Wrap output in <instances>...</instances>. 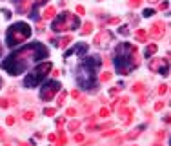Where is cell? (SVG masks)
Wrapping results in <instances>:
<instances>
[{
    "instance_id": "obj_1",
    "label": "cell",
    "mask_w": 171,
    "mask_h": 146,
    "mask_svg": "<svg viewBox=\"0 0 171 146\" xmlns=\"http://www.w3.org/2000/svg\"><path fill=\"white\" fill-rule=\"evenodd\" d=\"M47 55H49V51H47V48L44 44L33 42V44H27V46L20 48L18 51L11 53L9 57L2 62V70L7 71L9 75H13V77H17V75L26 71L29 66H33L37 60L46 59Z\"/></svg>"
},
{
    "instance_id": "obj_2",
    "label": "cell",
    "mask_w": 171,
    "mask_h": 146,
    "mask_svg": "<svg viewBox=\"0 0 171 146\" xmlns=\"http://www.w3.org/2000/svg\"><path fill=\"white\" fill-rule=\"evenodd\" d=\"M115 66L120 75H129L135 68L140 66V57H139V48L135 44L122 42L118 44L115 50Z\"/></svg>"
},
{
    "instance_id": "obj_3",
    "label": "cell",
    "mask_w": 171,
    "mask_h": 146,
    "mask_svg": "<svg viewBox=\"0 0 171 146\" xmlns=\"http://www.w3.org/2000/svg\"><path fill=\"white\" fill-rule=\"evenodd\" d=\"M100 64H102V59L98 55H93V57H87L84 62L78 66V70H76V81H78V84L84 90H93L95 88L96 70L100 68Z\"/></svg>"
},
{
    "instance_id": "obj_4",
    "label": "cell",
    "mask_w": 171,
    "mask_h": 146,
    "mask_svg": "<svg viewBox=\"0 0 171 146\" xmlns=\"http://www.w3.org/2000/svg\"><path fill=\"white\" fill-rule=\"evenodd\" d=\"M29 37H31L29 24H26V22H15L7 29V33H6V42H7L9 48H15V46H18L22 42H26Z\"/></svg>"
},
{
    "instance_id": "obj_5",
    "label": "cell",
    "mask_w": 171,
    "mask_h": 146,
    "mask_svg": "<svg viewBox=\"0 0 171 146\" xmlns=\"http://www.w3.org/2000/svg\"><path fill=\"white\" fill-rule=\"evenodd\" d=\"M78 24H80V18L73 15V13H69V11H64L62 15H58L56 18L53 20V26H51V29L55 33H62V31H73L78 28Z\"/></svg>"
},
{
    "instance_id": "obj_6",
    "label": "cell",
    "mask_w": 171,
    "mask_h": 146,
    "mask_svg": "<svg viewBox=\"0 0 171 146\" xmlns=\"http://www.w3.org/2000/svg\"><path fill=\"white\" fill-rule=\"evenodd\" d=\"M53 70V66H51V62H42L38 64L35 70H33L26 79H24V86L26 88H35V86H38V84L42 82V81H46L47 79V73Z\"/></svg>"
},
{
    "instance_id": "obj_7",
    "label": "cell",
    "mask_w": 171,
    "mask_h": 146,
    "mask_svg": "<svg viewBox=\"0 0 171 146\" xmlns=\"http://www.w3.org/2000/svg\"><path fill=\"white\" fill-rule=\"evenodd\" d=\"M58 91H60V84L56 82V81L46 82L44 84V88L40 90V99H42V101H51Z\"/></svg>"
},
{
    "instance_id": "obj_8",
    "label": "cell",
    "mask_w": 171,
    "mask_h": 146,
    "mask_svg": "<svg viewBox=\"0 0 171 146\" xmlns=\"http://www.w3.org/2000/svg\"><path fill=\"white\" fill-rule=\"evenodd\" d=\"M149 70L153 73L168 75V71H169V59H153L149 62Z\"/></svg>"
},
{
    "instance_id": "obj_9",
    "label": "cell",
    "mask_w": 171,
    "mask_h": 146,
    "mask_svg": "<svg viewBox=\"0 0 171 146\" xmlns=\"http://www.w3.org/2000/svg\"><path fill=\"white\" fill-rule=\"evenodd\" d=\"M111 40H113V33L109 31V29H102V31L93 39V44H95L96 48H106Z\"/></svg>"
},
{
    "instance_id": "obj_10",
    "label": "cell",
    "mask_w": 171,
    "mask_h": 146,
    "mask_svg": "<svg viewBox=\"0 0 171 146\" xmlns=\"http://www.w3.org/2000/svg\"><path fill=\"white\" fill-rule=\"evenodd\" d=\"M164 33H166V22H155L153 26H151L149 29V35L151 39H155V40H159V39H162L164 37Z\"/></svg>"
},
{
    "instance_id": "obj_11",
    "label": "cell",
    "mask_w": 171,
    "mask_h": 146,
    "mask_svg": "<svg viewBox=\"0 0 171 146\" xmlns=\"http://www.w3.org/2000/svg\"><path fill=\"white\" fill-rule=\"evenodd\" d=\"M87 51V44H78V46H75L73 50H69V51L66 53V57H69V55H73V53H78V55H82V53Z\"/></svg>"
},
{
    "instance_id": "obj_12",
    "label": "cell",
    "mask_w": 171,
    "mask_h": 146,
    "mask_svg": "<svg viewBox=\"0 0 171 146\" xmlns=\"http://www.w3.org/2000/svg\"><path fill=\"white\" fill-rule=\"evenodd\" d=\"M46 2H47V0H37V2H35V4H33L31 15H29V17H31V18H37V17H38V8H40V6H44V4H46Z\"/></svg>"
},
{
    "instance_id": "obj_13",
    "label": "cell",
    "mask_w": 171,
    "mask_h": 146,
    "mask_svg": "<svg viewBox=\"0 0 171 146\" xmlns=\"http://www.w3.org/2000/svg\"><path fill=\"white\" fill-rule=\"evenodd\" d=\"M55 13H56V9H55L53 6H47V8L44 9L42 17L46 18V20H49V18H53V17H55Z\"/></svg>"
},
{
    "instance_id": "obj_14",
    "label": "cell",
    "mask_w": 171,
    "mask_h": 146,
    "mask_svg": "<svg viewBox=\"0 0 171 146\" xmlns=\"http://www.w3.org/2000/svg\"><path fill=\"white\" fill-rule=\"evenodd\" d=\"M135 37H137V40L139 42H146L148 40V29H137Z\"/></svg>"
},
{
    "instance_id": "obj_15",
    "label": "cell",
    "mask_w": 171,
    "mask_h": 146,
    "mask_svg": "<svg viewBox=\"0 0 171 146\" xmlns=\"http://www.w3.org/2000/svg\"><path fill=\"white\" fill-rule=\"evenodd\" d=\"M91 31H93V22H86L84 26H82V29H80L82 35H89Z\"/></svg>"
},
{
    "instance_id": "obj_16",
    "label": "cell",
    "mask_w": 171,
    "mask_h": 146,
    "mask_svg": "<svg viewBox=\"0 0 171 146\" xmlns=\"http://www.w3.org/2000/svg\"><path fill=\"white\" fill-rule=\"evenodd\" d=\"M67 144V137L64 135V132H58V141H56V146Z\"/></svg>"
},
{
    "instance_id": "obj_17",
    "label": "cell",
    "mask_w": 171,
    "mask_h": 146,
    "mask_svg": "<svg viewBox=\"0 0 171 146\" xmlns=\"http://www.w3.org/2000/svg\"><path fill=\"white\" fill-rule=\"evenodd\" d=\"M131 90H133V93H142V91H144V84L142 82H135Z\"/></svg>"
},
{
    "instance_id": "obj_18",
    "label": "cell",
    "mask_w": 171,
    "mask_h": 146,
    "mask_svg": "<svg viewBox=\"0 0 171 146\" xmlns=\"http://www.w3.org/2000/svg\"><path fill=\"white\" fill-rule=\"evenodd\" d=\"M73 40V37H71V35H67V37H64V39H62V40L58 42V46H60V48H66V46H69V42Z\"/></svg>"
},
{
    "instance_id": "obj_19",
    "label": "cell",
    "mask_w": 171,
    "mask_h": 146,
    "mask_svg": "<svg viewBox=\"0 0 171 146\" xmlns=\"http://www.w3.org/2000/svg\"><path fill=\"white\" fill-rule=\"evenodd\" d=\"M155 51H157V46H155V44H149V46L146 48V55H148V57H151Z\"/></svg>"
},
{
    "instance_id": "obj_20",
    "label": "cell",
    "mask_w": 171,
    "mask_h": 146,
    "mask_svg": "<svg viewBox=\"0 0 171 146\" xmlns=\"http://www.w3.org/2000/svg\"><path fill=\"white\" fill-rule=\"evenodd\" d=\"M111 77H113V75H111L109 71H104L102 75H100V81H102V82H107V81H109Z\"/></svg>"
},
{
    "instance_id": "obj_21",
    "label": "cell",
    "mask_w": 171,
    "mask_h": 146,
    "mask_svg": "<svg viewBox=\"0 0 171 146\" xmlns=\"http://www.w3.org/2000/svg\"><path fill=\"white\" fill-rule=\"evenodd\" d=\"M55 113H56L55 108H46V110H44V115H47V117H53Z\"/></svg>"
},
{
    "instance_id": "obj_22",
    "label": "cell",
    "mask_w": 171,
    "mask_h": 146,
    "mask_svg": "<svg viewBox=\"0 0 171 146\" xmlns=\"http://www.w3.org/2000/svg\"><path fill=\"white\" fill-rule=\"evenodd\" d=\"M24 119L26 121H33L35 119V112H24Z\"/></svg>"
},
{
    "instance_id": "obj_23",
    "label": "cell",
    "mask_w": 171,
    "mask_h": 146,
    "mask_svg": "<svg viewBox=\"0 0 171 146\" xmlns=\"http://www.w3.org/2000/svg\"><path fill=\"white\" fill-rule=\"evenodd\" d=\"M168 88H169L168 84H160V86H159V93H160V95L168 93Z\"/></svg>"
},
{
    "instance_id": "obj_24",
    "label": "cell",
    "mask_w": 171,
    "mask_h": 146,
    "mask_svg": "<svg viewBox=\"0 0 171 146\" xmlns=\"http://www.w3.org/2000/svg\"><path fill=\"white\" fill-rule=\"evenodd\" d=\"M139 135H140V132H131V133H128V135H126V139H129V141H133V139H137Z\"/></svg>"
},
{
    "instance_id": "obj_25",
    "label": "cell",
    "mask_w": 171,
    "mask_h": 146,
    "mask_svg": "<svg viewBox=\"0 0 171 146\" xmlns=\"http://www.w3.org/2000/svg\"><path fill=\"white\" fill-rule=\"evenodd\" d=\"M140 4H142V0H129V6L131 8H139Z\"/></svg>"
},
{
    "instance_id": "obj_26",
    "label": "cell",
    "mask_w": 171,
    "mask_h": 146,
    "mask_svg": "<svg viewBox=\"0 0 171 146\" xmlns=\"http://www.w3.org/2000/svg\"><path fill=\"white\" fill-rule=\"evenodd\" d=\"M66 95H67L66 91H62V93H60V97H58V106H62V104H64V101H66Z\"/></svg>"
},
{
    "instance_id": "obj_27",
    "label": "cell",
    "mask_w": 171,
    "mask_h": 146,
    "mask_svg": "<svg viewBox=\"0 0 171 146\" xmlns=\"http://www.w3.org/2000/svg\"><path fill=\"white\" fill-rule=\"evenodd\" d=\"M78 126H80V123H78V121H73V123L69 124V130H71V132H75V130L78 128Z\"/></svg>"
},
{
    "instance_id": "obj_28",
    "label": "cell",
    "mask_w": 171,
    "mask_h": 146,
    "mask_svg": "<svg viewBox=\"0 0 171 146\" xmlns=\"http://www.w3.org/2000/svg\"><path fill=\"white\" fill-rule=\"evenodd\" d=\"M75 113H76L75 108H67V110H66V115H67V117H73Z\"/></svg>"
},
{
    "instance_id": "obj_29",
    "label": "cell",
    "mask_w": 171,
    "mask_h": 146,
    "mask_svg": "<svg viewBox=\"0 0 171 146\" xmlns=\"http://www.w3.org/2000/svg\"><path fill=\"white\" fill-rule=\"evenodd\" d=\"M98 115H100V117H109V110H107V108H102Z\"/></svg>"
},
{
    "instance_id": "obj_30",
    "label": "cell",
    "mask_w": 171,
    "mask_h": 146,
    "mask_svg": "<svg viewBox=\"0 0 171 146\" xmlns=\"http://www.w3.org/2000/svg\"><path fill=\"white\" fill-rule=\"evenodd\" d=\"M9 106V101L7 99H0V108H7Z\"/></svg>"
},
{
    "instance_id": "obj_31",
    "label": "cell",
    "mask_w": 171,
    "mask_h": 146,
    "mask_svg": "<svg viewBox=\"0 0 171 146\" xmlns=\"http://www.w3.org/2000/svg\"><path fill=\"white\" fill-rule=\"evenodd\" d=\"M118 33H120V35H128V33H129L128 26H122V28H120V29H118Z\"/></svg>"
},
{
    "instance_id": "obj_32",
    "label": "cell",
    "mask_w": 171,
    "mask_h": 146,
    "mask_svg": "<svg viewBox=\"0 0 171 146\" xmlns=\"http://www.w3.org/2000/svg\"><path fill=\"white\" fill-rule=\"evenodd\" d=\"M118 132L117 130H111V132H104V137H113V135H117Z\"/></svg>"
},
{
    "instance_id": "obj_33",
    "label": "cell",
    "mask_w": 171,
    "mask_h": 146,
    "mask_svg": "<svg viewBox=\"0 0 171 146\" xmlns=\"http://www.w3.org/2000/svg\"><path fill=\"white\" fill-rule=\"evenodd\" d=\"M6 124L13 126V124H15V117H7V119H6Z\"/></svg>"
},
{
    "instance_id": "obj_34",
    "label": "cell",
    "mask_w": 171,
    "mask_h": 146,
    "mask_svg": "<svg viewBox=\"0 0 171 146\" xmlns=\"http://www.w3.org/2000/svg\"><path fill=\"white\" fill-rule=\"evenodd\" d=\"M75 141H76V143H84V135H82V133H76Z\"/></svg>"
},
{
    "instance_id": "obj_35",
    "label": "cell",
    "mask_w": 171,
    "mask_h": 146,
    "mask_svg": "<svg viewBox=\"0 0 171 146\" xmlns=\"http://www.w3.org/2000/svg\"><path fill=\"white\" fill-rule=\"evenodd\" d=\"M71 97H73V99H80V91H78V90H73V91H71Z\"/></svg>"
},
{
    "instance_id": "obj_36",
    "label": "cell",
    "mask_w": 171,
    "mask_h": 146,
    "mask_svg": "<svg viewBox=\"0 0 171 146\" xmlns=\"http://www.w3.org/2000/svg\"><path fill=\"white\" fill-rule=\"evenodd\" d=\"M162 108H164V102H162V101H159V102L155 104V110H157V112H160Z\"/></svg>"
},
{
    "instance_id": "obj_37",
    "label": "cell",
    "mask_w": 171,
    "mask_h": 146,
    "mask_svg": "<svg viewBox=\"0 0 171 146\" xmlns=\"http://www.w3.org/2000/svg\"><path fill=\"white\" fill-rule=\"evenodd\" d=\"M76 13H78V15H84V13H86L84 6H76Z\"/></svg>"
},
{
    "instance_id": "obj_38",
    "label": "cell",
    "mask_w": 171,
    "mask_h": 146,
    "mask_svg": "<svg viewBox=\"0 0 171 146\" xmlns=\"http://www.w3.org/2000/svg\"><path fill=\"white\" fill-rule=\"evenodd\" d=\"M168 8H169V4H168V2H162V4H160V8H159V9L166 11V9H168Z\"/></svg>"
},
{
    "instance_id": "obj_39",
    "label": "cell",
    "mask_w": 171,
    "mask_h": 146,
    "mask_svg": "<svg viewBox=\"0 0 171 146\" xmlns=\"http://www.w3.org/2000/svg\"><path fill=\"white\" fill-rule=\"evenodd\" d=\"M2 13H4V17H6V20H9V18H11V11L4 9V11H2Z\"/></svg>"
},
{
    "instance_id": "obj_40",
    "label": "cell",
    "mask_w": 171,
    "mask_h": 146,
    "mask_svg": "<svg viewBox=\"0 0 171 146\" xmlns=\"http://www.w3.org/2000/svg\"><path fill=\"white\" fill-rule=\"evenodd\" d=\"M151 15H155V11L153 9H146L144 11V17H151Z\"/></svg>"
},
{
    "instance_id": "obj_41",
    "label": "cell",
    "mask_w": 171,
    "mask_h": 146,
    "mask_svg": "<svg viewBox=\"0 0 171 146\" xmlns=\"http://www.w3.org/2000/svg\"><path fill=\"white\" fill-rule=\"evenodd\" d=\"M109 24H118V22H120V18H117V17H115V18H109Z\"/></svg>"
},
{
    "instance_id": "obj_42",
    "label": "cell",
    "mask_w": 171,
    "mask_h": 146,
    "mask_svg": "<svg viewBox=\"0 0 171 146\" xmlns=\"http://www.w3.org/2000/svg\"><path fill=\"white\" fill-rule=\"evenodd\" d=\"M168 135V133H166V132H159V133H157V137H159V139H164V137Z\"/></svg>"
},
{
    "instance_id": "obj_43",
    "label": "cell",
    "mask_w": 171,
    "mask_h": 146,
    "mask_svg": "<svg viewBox=\"0 0 171 146\" xmlns=\"http://www.w3.org/2000/svg\"><path fill=\"white\" fill-rule=\"evenodd\" d=\"M47 139H49L51 143H55V141H56V135H55V133H51V135H47Z\"/></svg>"
},
{
    "instance_id": "obj_44",
    "label": "cell",
    "mask_w": 171,
    "mask_h": 146,
    "mask_svg": "<svg viewBox=\"0 0 171 146\" xmlns=\"http://www.w3.org/2000/svg\"><path fill=\"white\" fill-rule=\"evenodd\" d=\"M64 124V119H58V121H56V126H58V128H60V126Z\"/></svg>"
},
{
    "instance_id": "obj_45",
    "label": "cell",
    "mask_w": 171,
    "mask_h": 146,
    "mask_svg": "<svg viewBox=\"0 0 171 146\" xmlns=\"http://www.w3.org/2000/svg\"><path fill=\"white\" fill-rule=\"evenodd\" d=\"M20 146H31L29 143H20Z\"/></svg>"
},
{
    "instance_id": "obj_46",
    "label": "cell",
    "mask_w": 171,
    "mask_h": 146,
    "mask_svg": "<svg viewBox=\"0 0 171 146\" xmlns=\"http://www.w3.org/2000/svg\"><path fill=\"white\" fill-rule=\"evenodd\" d=\"M2 137H4V132H2V128H0V139H2Z\"/></svg>"
},
{
    "instance_id": "obj_47",
    "label": "cell",
    "mask_w": 171,
    "mask_h": 146,
    "mask_svg": "<svg viewBox=\"0 0 171 146\" xmlns=\"http://www.w3.org/2000/svg\"><path fill=\"white\" fill-rule=\"evenodd\" d=\"M148 2H149V4H155V2H159V0H148Z\"/></svg>"
},
{
    "instance_id": "obj_48",
    "label": "cell",
    "mask_w": 171,
    "mask_h": 146,
    "mask_svg": "<svg viewBox=\"0 0 171 146\" xmlns=\"http://www.w3.org/2000/svg\"><path fill=\"white\" fill-rule=\"evenodd\" d=\"M0 88H2V79H0Z\"/></svg>"
},
{
    "instance_id": "obj_49",
    "label": "cell",
    "mask_w": 171,
    "mask_h": 146,
    "mask_svg": "<svg viewBox=\"0 0 171 146\" xmlns=\"http://www.w3.org/2000/svg\"><path fill=\"white\" fill-rule=\"evenodd\" d=\"M0 53H2V44H0Z\"/></svg>"
},
{
    "instance_id": "obj_50",
    "label": "cell",
    "mask_w": 171,
    "mask_h": 146,
    "mask_svg": "<svg viewBox=\"0 0 171 146\" xmlns=\"http://www.w3.org/2000/svg\"><path fill=\"white\" fill-rule=\"evenodd\" d=\"M15 2H17V4H18V2H20V0H15Z\"/></svg>"
},
{
    "instance_id": "obj_51",
    "label": "cell",
    "mask_w": 171,
    "mask_h": 146,
    "mask_svg": "<svg viewBox=\"0 0 171 146\" xmlns=\"http://www.w3.org/2000/svg\"><path fill=\"white\" fill-rule=\"evenodd\" d=\"M155 146H162V144H155Z\"/></svg>"
},
{
    "instance_id": "obj_52",
    "label": "cell",
    "mask_w": 171,
    "mask_h": 146,
    "mask_svg": "<svg viewBox=\"0 0 171 146\" xmlns=\"http://www.w3.org/2000/svg\"><path fill=\"white\" fill-rule=\"evenodd\" d=\"M4 146H9V144H4Z\"/></svg>"
}]
</instances>
